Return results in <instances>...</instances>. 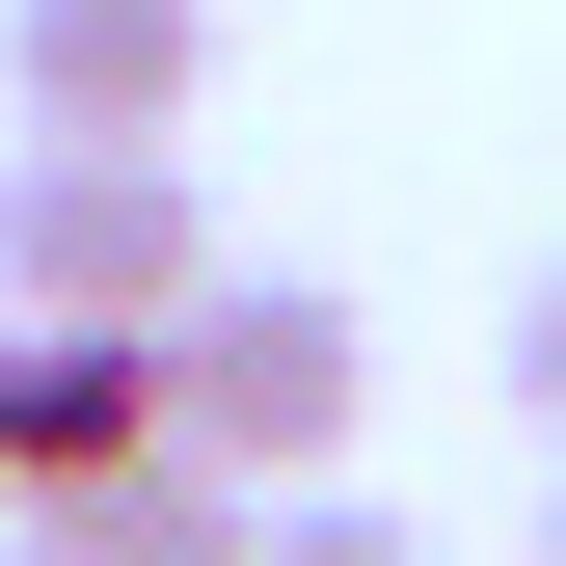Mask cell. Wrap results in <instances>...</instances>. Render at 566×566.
I'll use <instances>...</instances> for the list:
<instances>
[{
	"instance_id": "obj_4",
	"label": "cell",
	"mask_w": 566,
	"mask_h": 566,
	"mask_svg": "<svg viewBox=\"0 0 566 566\" xmlns=\"http://www.w3.org/2000/svg\"><path fill=\"white\" fill-rule=\"evenodd\" d=\"M135 432H163V324H28V297H0V513L108 485Z\"/></svg>"
},
{
	"instance_id": "obj_7",
	"label": "cell",
	"mask_w": 566,
	"mask_h": 566,
	"mask_svg": "<svg viewBox=\"0 0 566 566\" xmlns=\"http://www.w3.org/2000/svg\"><path fill=\"white\" fill-rule=\"evenodd\" d=\"M513 405H539V432H566V270H539V297H513Z\"/></svg>"
},
{
	"instance_id": "obj_2",
	"label": "cell",
	"mask_w": 566,
	"mask_h": 566,
	"mask_svg": "<svg viewBox=\"0 0 566 566\" xmlns=\"http://www.w3.org/2000/svg\"><path fill=\"white\" fill-rule=\"evenodd\" d=\"M189 135H0V297L28 324H189Z\"/></svg>"
},
{
	"instance_id": "obj_5",
	"label": "cell",
	"mask_w": 566,
	"mask_h": 566,
	"mask_svg": "<svg viewBox=\"0 0 566 566\" xmlns=\"http://www.w3.org/2000/svg\"><path fill=\"white\" fill-rule=\"evenodd\" d=\"M28 539H54V566H270V485H243V459H189V432H135L108 485H54Z\"/></svg>"
},
{
	"instance_id": "obj_1",
	"label": "cell",
	"mask_w": 566,
	"mask_h": 566,
	"mask_svg": "<svg viewBox=\"0 0 566 566\" xmlns=\"http://www.w3.org/2000/svg\"><path fill=\"white\" fill-rule=\"evenodd\" d=\"M350 405H378V324H350L324 270H189V324H163V432H189V459L324 485V459H350Z\"/></svg>"
},
{
	"instance_id": "obj_6",
	"label": "cell",
	"mask_w": 566,
	"mask_h": 566,
	"mask_svg": "<svg viewBox=\"0 0 566 566\" xmlns=\"http://www.w3.org/2000/svg\"><path fill=\"white\" fill-rule=\"evenodd\" d=\"M270 566H459V539L378 513V485H270Z\"/></svg>"
},
{
	"instance_id": "obj_8",
	"label": "cell",
	"mask_w": 566,
	"mask_h": 566,
	"mask_svg": "<svg viewBox=\"0 0 566 566\" xmlns=\"http://www.w3.org/2000/svg\"><path fill=\"white\" fill-rule=\"evenodd\" d=\"M0 566H54V539H0Z\"/></svg>"
},
{
	"instance_id": "obj_3",
	"label": "cell",
	"mask_w": 566,
	"mask_h": 566,
	"mask_svg": "<svg viewBox=\"0 0 566 566\" xmlns=\"http://www.w3.org/2000/svg\"><path fill=\"white\" fill-rule=\"evenodd\" d=\"M0 108L28 135H189L217 108V0H0Z\"/></svg>"
},
{
	"instance_id": "obj_9",
	"label": "cell",
	"mask_w": 566,
	"mask_h": 566,
	"mask_svg": "<svg viewBox=\"0 0 566 566\" xmlns=\"http://www.w3.org/2000/svg\"><path fill=\"white\" fill-rule=\"evenodd\" d=\"M539 566H566V513H539Z\"/></svg>"
}]
</instances>
